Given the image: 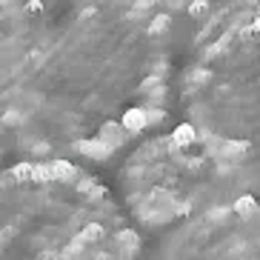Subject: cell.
Here are the masks:
<instances>
[{
    "instance_id": "obj_4",
    "label": "cell",
    "mask_w": 260,
    "mask_h": 260,
    "mask_svg": "<svg viewBox=\"0 0 260 260\" xmlns=\"http://www.w3.org/2000/svg\"><path fill=\"white\" fill-rule=\"evenodd\" d=\"M163 29H169V17H166V15L157 17V20L152 23V31H154V35H157V31H163Z\"/></svg>"
},
{
    "instance_id": "obj_7",
    "label": "cell",
    "mask_w": 260,
    "mask_h": 260,
    "mask_svg": "<svg viewBox=\"0 0 260 260\" xmlns=\"http://www.w3.org/2000/svg\"><path fill=\"white\" fill-rule=\"evenodd\" d=\"M254 31H260V17H257V20H254Z\"/></svg>"
},
{
    "instance_id": "obj_1",
    "label": "cell",
    "mask_w": 260,
    "mask_h": 260,
    "mask_svg": "<svg viewBox=\"0 0 260 260\" xmlns=\"http://www.w3.org/2000/svg\"><path fill=\"white\" fill-rule=\"evenodd\" d=\"M0 260H146L140 232L69 160L17 163L0 180Z\"/></svg>"
},
{
    "instance_id": "obj_5",
    "label": "cell",
    "mask_w": 260,
    "mask_h": 260,
    "mask_svg": "<svg viewBox=\"0 0 260 260\" xmlns=\"http://www.w3.org/2000/svg\"><path fill=\"white\" fill-rule=\"evenodd\" d=\"M40 9H43L40 0H29V3H26V12H29V15H40Z\"/></svg>"
},
{
    "instance_id": "obj_6",
    "label": "cell",
    "mask_w": 260,
    "mask_h": 260,
    "mask_svg": "<svg viewBox=\"0 0 260 260\" xmlns=\"http://www.w3.org/2000/svg\"><path fill=\"white\" fill-rule=\"evenodd\" d=\"M189 12H191L194 17H200L203 12H206V3H203V0H198V3H191V9H189Z\"/></svg>"
},
{
    "instance_id": "obj_3",
    "label": "cell",
    "mask_w": 260,
    "mask_h": 260,
    "mask_svg": "<svg viewBox=\"0 0 260 260\" xmlns=\"http://www.w3.org/2000/svg\"><path fill=\"white\" fill-rule=\"evenodd\" d=\"M146 260H260V198L237 194L157 237Z\"/></svg>"
},
{
    "instance_id": "obj_2",
    "label": "cell",
    "mask_w": 260,
    "mask_h": 260,
    "mask_svg": "<svg viewBox=\"0 0 260 260\" xmlns=\"http://www.w3.org/2000/svg\"><path fill=\"white\" fill-rule=\"evenodd\" d=\"M194 143L180 146L175 138L157 140L132 160L123 180V198L138 229L169 232L191 214L229 200L220 194L229 191V186L220 180L209 154H191Z\"/></svg>"
}]
</instances>
